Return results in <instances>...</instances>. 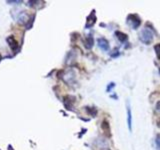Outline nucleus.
<instances>
[{"instance_id":"9b49d317","label":"nucleus","mask_w":160,"mask_h":150,"mask_svg":"<svg viewBox=\"0 0 160 150\" xmlns=\"http://www.w3.org/2000/svg\"><path fill=\"white\" fill-rule=\"evenodd\" d=\"M157 126H158V127L160 128V120H159V121L157 122Z\"/></svg>"},{"instance_id":"0eeeda50","label":"nucleus","mask_w":160,"mask_h":150,"mask_svg":"<svg viewBox=\"0 0 160 150\" xmlns=\"http://www.w3.org/2000/svg\"><path fill=\"white\" fill-rule=\"evenodd\" d=\"M154 50H155V53H156L157 58L160 60V43L154 45Z\"/></svg>"},{"instance_id":"7ed1b4c3","label":"nucleus","mask_w":160,"mask_h":150,"mask_svg":"<svg viewBox=\"0 0 160 150\" xmlns=\"http://www.w3.org/2000/svg\"><path fill=\"white\" fill-rule=\"evenodd\" d=\"M97 43H98V46L101 48L103 51H109V49H110L109 43L105 38H99L97 40Z\"/></svg>"},{"instance_id":"f03ea898","label":"nucleus","mask_w":160,"mask_h":150,"mask_svg":"<svg viewBox=\"0 0 160 150\" xmlns=\"http://www.w3.org/2000/svg\"><path fill=\"white\" fill-rule=\"evenodd\" d=\"M127 22H128V24L133 29H136V28H138L140 23H141V20H140L138 15H136V14H130L129 16H128V18H127Z\"/></svg>"},{"instance_id":"20e7f679","label":"nucleus","mask_w":160,"mask_h":150,"mask_svg":"<svg viewBox=\"0 0 160 150\" xmlns=\"http://www.w3.org/2000/svg\"><path fill=\"white\" fill-rule=\"evenodd\" d=\"M127 122H128V128L131 131V125H132V117H131V109L129 107V103L127 102Z\"/></svg>"},{"instance_id":"f257e3e1","label":"nucleus","mask_w":160,"mask_h":150,"mask_svg":"<svg viewBox=\"0 0 160 150\" xmlns=\"http://www.w3.org/2000/svg\"><path fill=\"white\" fill-rule=\"evenodd\" d=\"M153 37H154V32L150 27L145 26L141 30V31H140L139 38L144 44H150V43H151L153 41Z\"/></svg>"},{"instance_id":"9d476101","label":"nucleus","mask_w":160,"mask_h":150,"mask_svg":"<svg viewBox=\"0 0 160 150\" xmlns=\"http://www.w3.org/2000/svg\"><path fill=\"white\" fill-rule=\"evenodd\" d=\"M155 110H156L157 112H159V113H160V101H159V102H157L156 106H155Z\"/></svg>"},{"instance_id":"39448f33","label":"nucleus","mask_w":160,"mask_h":150,"mask_svg":"<svg viewBox=\"0 0 160 150\" xmlns=\"http://www.w3.org/2000/svg\"><path fill=\"white\" fill-rule=\"evenodd\" d=\"M84 46L86 47L87 49H90V48H92L93 46V37L91 36V35H89V36L85 39V41H84Z\"/></svg>"},{"instance_id":"6e6552de","label":"nucleus","mask_w":160,"mask_h":150,"mask_svg":"<svg viewBox=\"0 0 160 150\" xmlns=\"http://www.w3.org/2000/svg\"><path fill=\"white\" fill-rule=\"evenodd\" d=\"M102 128H103V130H104L105 132H106V129H107V131H108V132H110L109 124H108V122L106 121V120H104V121L102 122Z\"/></svg>"},{"instance_id":"1a4fd4ad","label":"nucleus","mask_w":160,"mask_h":150,"mask_svg":"<svg viewBox=\"0 0 160 150\" xmlns=\"http://www.w3.org/2000/svg\"><path fill=\"white\" fill-rule=\"evenodd\" d=\"M155 144H156V148L157 150H160V134H158L155 139Z\"/></svg>"},{"instance_id":"423d86ee","label":"nucleus","mask_w":160,"mask_h":150,"mask_svg":"<svg viewBox=\"0 0 160 150\" xmlns=\"http://www.w3.org/2000/svg\"><path fill=\"white\" fill-rule=\"evenodd\" d=\"M115 35H116V37L118 38V40L120 42H125L127 40V35L126 34H124L122 32H119V31H116L115 32Z\"/></svg>"}]
</instances>
